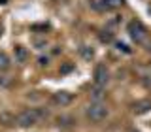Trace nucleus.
Here are the masks:
<instances>
[{
  "label": "nucleus",
  "instance_id": "f257e3e1",
  "mask_svg": "<svg viewBox=\"0 0 151 132\" xmlns=\"http://www.w3.org/2000/svg\"><path fill=\"white\" fill-rule=\"evenodd\" d=\"M49 115L47 110H38V108H30V110H23L19 115L15 117V123L19 126H32V125H38L40 121H44L45 117Z\"/></svg>",
  "mask_w": 151,
  "mask_h": 132
},
{
  "label": "nucleus",
  "instance_id": "f03ea898",
  "mask_svg": "<svg viewBox=\"0 0 151 132\" xmlns=\"http://www.w3.org/2000/svg\"><path fill=\"white\" fill-rule=\"evenodd\" d=\"M129 34H130V38L136 42V44H140V45H151L149 44V32H147V28L142 25L140 21H136V19L129 23Z\"/></svg>",
  "mask_w": 151,
  "mask_h": 132
},
{
  "label": "nucleus",
  "instance_id": "7ed1b4c3",
  "mask_svg": "<svg viewBox=\"0 0 151 132\" xmlns=\"http://www.w3.org/2000/svg\"><path fill=\"white\" fill-rule=\"evenodd\" d=\"M85 115L91 123H100L108 117V108L102 102H91L85 110Z\"/></svg>",
  "mask_w": 151,
  "mask_h": 132
},
{
  "label": "nucleus",
  "instance_id": "20e7f679",
  "mask_svg": "<svg viewBox=\"0 0 151 132\" xmlns=\"http://www.w3.org/2000/svg\"><path fill=\"white\" fill-rule=\"evenodd\" d=\"M94 85H100V87H106V83L110 81V70H108L106 64H96L94 66Z\"/></svg>",
  "mask_w": 151,
  "mask_h": 132
},
{
  "label": "nucleus",
  "instance_id": "39448f33",
  "mask_svg": "<svg viewBox=\"0 0 151 132\" xmlns=\"http://www.w3.org/2000/svg\"><path fill=\"white\" fill-rule=\"evenodd\" d=\"M53 104H57V106H60V108H64V106H68L70 102L74 100V96L70 93H66V91H59V93H55L53 94Z\"/></svg>",
  "mask_w": 151,
  "mask_h": 132
},
{
  "label": "nucleus",
  "instance_id": "423d86ee",
  "mask_svg": "<svg viewBox=\"0 0 151 132\" xmlns=\"http://www.w3.org/2000/svg\"><path fill=\"white\" fill-rule=\"evenodd\" d=\"M13 55H15L17 62H27V60H28V51H27V47H23V45H15V47H13Z\"/></svg>",
  "mask_w": 151,
  "mask_h": 132
},
{
  "label": "nucleus",
  "instance_id": "0eeeda50",
  "mask_svg": "<svg viewBox=\"0 0 151 132\" xmlns=\"http://www.w3.org/2000/svg\"><path fill=\"white\" fill-rule=\"evenodd\" d=\"M89 94H91L93 102H102V98L106 96V93H104V87H100V85H94L91 91H89Z\"/></svg>",
  "mask_w": 151,
  "mask_h": 132
},
{
  "label": "nucleus",
  "instance_id": "6e6552de",
  "mask_svg": "<svg viewBox=\"0 0 151 132\" xmlns=\"http://www.w3.org/2000/svg\"><path fill=\"white\" fill-rule=\"evenodd\" d=\"M125 4V0H102V8L106 9H117Z\"/></svg>",
  "mask_w": 151,
  "mask_h": 132
},
{
  "label": "nucleus",
  "instance_id": "1a4fd4ad",
  "mask_svg": "<svg viewBox=\"0 0 151 132\" xmlns=\"http://www.w3.org/2000/svg\"><path fill=\"white\" fill-rule=\"evenodd\" d=\"M151 110V100H142L138 104H134V111L136 113H145Z\"/></svg>",
  "mask_w": 151,
  "mask_h": 132
},
{
  "label": "nucleus",
  "instance_id": "9d476101",
  "mask_svg": "<svg viewBox=\"0 0 151 132\" xmlns=\"http://www.w3.org/2000/svg\"><path fill=\"white\" fill-rule=\"evenodd\" d=\"M9 66H12L9 57L4 53V51H0V72H6V70H9Z\"/></svg>",
  "mask_w": 151,
  "mask_h": 132
},
{
  "label": "nucleus",
  "instance_id": "9b49d317",
  "mask_svg": "<svg viewBox=\"0 0 151 132\" xmlns=\"http://www.w3.org/2000/svg\"><path fill=\"white\" fill-rule=\"evenodd\" d=\"M79 53H81V57H83V59H87V60H91L93 57H94V51L91 49V47H87V45L79 47Z\"/></svg>",
  "mask_w": 151,
  "mask_h": 132
},
{
  "label": "nucleus",
  "instance_id": "f8f14e48",
  "mask_svg": "<svg viewBox=\"0 0 151 132\" xmlns=\"http://www.w3.org/2000/svg\"><path fill=\"white\" fill-rule=\"evenodd\" d=\"M98 36H100V40H102V42H111V40H113V36H111V32H110V30H102Z\"/></svg>",
  "mask_w": 151,
  "mask_h": 132
},
{
  "label": "nucleus",
  "instance_id": "ddd939ff",
  "mask_svg": "<svg viewBox=\"0 0 151 132\" xmlns=\"http://www.w3.org/2000/svg\"><path fill=\"white\" fill-rule=\"evenodd\" d=\"M59 125L70 126V125H72V117H59Z\"/></svg>",
  "mask_w": 151,
  "mask_h": 132
},
{
  "label": "nucleus",
  "instance_id": "4468645a",
  "mask_svg": "<svg viewBox=\"0 0 151 132\" xmlns=\"http://www.w3.org/2000/svg\"><path fill=\"white\" fill-rule=\"evenodd\" d=\"M72 68H74V64H64L63 68H60V72H63V74H66V72H70Z\"/></svg>",
  "mask_w": 151,
  "mask_h": 132
},
{
  "label": "nucleus",
  "instance_id": "2eb2a0df",
  "mask_svg": "<svg viewBox=\"0 0 151 132\" xmlns=\"http://www.w3.org/2000/svg\"><path fill=\"white\" fill-rule=\"evenodd\" d=\"M144 83L147 85V87H151V74H149V75H145V77H144Z\"/></svg>",
  "mask_w": 151,
  "mask_h": 132
},
{
  "label": "nucleus",
  "instance_id": "dca6fc26",
  "mask_svg": "<svg viewBox=\"0 0 151 132\" xmlns=\"http://www.w3.org/2000/svg\"><path fill=\"white\" fill-rule=\"evenodd\" d=\"M0 4H8V0H0Z\"/></svg>",
  "mask_w": 151,
  "mask_h": 132
},
{
  "label": "nucleus",
  "instance_id": "f3484780",
  "mask_svg": "<svg viewBox=\"0 0 151 132\" xmlns=\"http://www.w3.org/2000/svg\"><path fill=\"white\" fill-rule=\"evenodd\" d=\"M0 36H2V27H0Z\"/></svg>",
  "mask_w": 151,
  "mask_h": 132
}]
</instances>
